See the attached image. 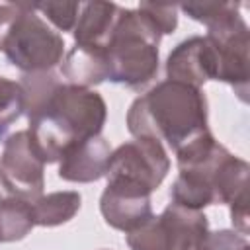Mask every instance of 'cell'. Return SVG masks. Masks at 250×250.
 Returning a JSON list of instances; mask_svg holds the SVG:
<instances>
[{
    "label": "cell",
    "mask_w": 250,
    "mask_h": 250,
    "mask_svg": "<svg viewBox=\"0 0 250 250\" xmlns=\"http://www.w3.org/2000/svg\"><path fill=\"white\" fill-rule=\"evenodd\" d=\"M150 193L152 191L141 184L123 178H107L100 197V213L111 229L127 234L154 215Z\"/></svg>",
    "instance_id": "cell-9"
},
{
    "label": "cell",
    "mask_w": 250,
    "mask_h": 250,
    "mask_svg": "<svg viewBox=\"0 0 250 250\" xmlns=\"http://www.w3.org/2000/svg\"><path fill=\"white\" fill-rule=\"evenodd\" d=\"M23 113V90L20 82L0 76V137L20 119Z\"/></svg>",
    "instance_id": "cell-17"
},
{
    "label": "cell",
    "mask_w": 250,
    "mask_h": 250,
    "mask_svg": "<svg viewBox=\"0 0 250 250\" xmlns=\"http://www.w3.org/2000/svg\"><path fill=\"white\" fill-rule=\"evenodd\" d=\"M207 115V98L201 88L166 78L131 104L127 129L135 139H152L178 152L209 133Z\"/></svg>",
    "instance_id": "cell-1"
},
{
    "label": "cell",
    "mask_w": 250,
    "mask_h": 250,
    "mask_svg": "<svg viewBox=\"0 0 250 250\" xmlns=\"http://www.w3.org/2000/svg\"><path fill=\"white\" fill-rule=\"evenodd\" d=\"M203 250H250L248 238L236 230L221 229V230H209Z\"/></svg>",
    "instance_id": "cell-21"
},
{
    "label": "cell",
    "mask_w": 250,
    "mask_h": 250,
    "mask_svg": "<svg viewBox=\"0 0 250 250\" xmlns=\"http://www.w3.org/2000/svg\"><path fill=\"white\" fill-rule=\"evenodd\" d=\"M111 156L109 143L98 135L72 145L59 160V178L74 184H90L105 176Z\"/></svg>",
    "instance_id": "cell-11"
},
{
    "label": "cell",
    "mask_w": 250,
    "mask_h": 250,
    "mask_svg": "<svg viewBox=\"0 0 250 250\" xmlns=\"http://www.w3.org/2000/svg\"><path fill=\"white\" fill-rule=\"evenodd\" d=\"M61 84L62 80L53 70L23 74L20 80V86L23 90V113L29 117L37 109H41Z\"/></svg>",
    "instance_id": "cell-16"
},
{
    "label": "cell",
    "mask_w": 250,
    "mask_h": 250,
    "mask_svg": "<svg viewBox=\"0 0 250 250\" xmlns=\"http://www.w3.org/2000/svg\"><path fill=\"white\" fill-rule=\"evenodd\" d=\"M215 53V80L227 82L234 88V94L240 102H248V49H250V33L242 14H234L225 21L207 29L205 35Z\"/></svg>",
    "instance_id": "cell-7"
},
{
    "label": "cell",
    "mask_w": 250,
    "mask_h": 250,
    "mask_svg": "<svg viewBox=\"0 0 250 250\" xmlns=\"http://www.w3.org/2000/svg\"><path fill=\"white\" fill-rule=\"evenodd\" d=\"M107 105L100 92L62 82L41 109L27 117V137L43 164L59 162L76 143L102 135Z\"/></svg>",
    "instance_id": "cell-2"
},
{
    "label": "cell",
    "mask_w": 250,
    "mask_h": 250,
    "mask_svg": "<svg viewBox=\"0 0 250 250\" xmlns=\"http://www.w3.org/2000/svg\"><path fill=\"white\" fill-rule=\"evenodd\" d=\"M33 219L39 227H59L74 219L80 211L82 197L78 191H51L47 195L37 197L33 203Z\"/></svg>",
    "instance_id": "cell-14"
},
{
    "label": "cell",
    "mask_w": 250,
    "mask_h": 250,
    "mask_svg": "<svg viewBox=\"0 0 250 250\" xmlns=\"http://www.w3.org/2000/svg\"><path fill=\"white\" fill-rule=\"evenodd\" d=\"M20 12L8 33L2 53L8 62L27 72L53 70L64 57V41L59 31H55L29 2H18Z\"/></svg>",
    "instance_id": "cell-4"
},
{
    "label": "cell",
    "mask_w": 250,
    "mask_h": 250,
    "mask_svg": "<svg viewBox=\"0 0 250 250\" xmlns=\"http://www.w3.org/2000/svg\"><path fill=\"white\" fill-rule=\"evenodd\" d=\"M178 8L191 20L203 23L207 29L240 12L238 2H188Z\"/></svg>",
    "instance_id": "cell-18"
},
{
    "label": "cell",
    "mask_w": 250,
    "mask_h": 250,
    "mask_svg": "<svg viewBox=\"0 0 250 250\" xmlns=\"http://www.w3.org/2000/svg\"><path fill=\"white\" fill-rule=\"evenodd\" d=\"M18 12H20L18 2L16 4H0V51L4 49V43H6L8 33L18 18Z\"/></svg>",
    "instance_id": "cell-22"
},
{
    "label": "cell",
    "mask_w": 250,
    "mask_h": 250,
    "mask_svg": "<svg viewBox=\"0 0 250 250\" xmlns=\"http://www.w3.org/2000/svg\"><path fill=\"white\" fill-rule=\"evenodd\" d=\"M33 201L2 199L0 201V242H18L35 227Z\"/></svg>",
    "instance_id": "cell-15"
},
{
    "label": "cell",
    "mask_w": 250,
    "mask_h": 250,
    "mask_svg": "<svg viewBox=\"0 0 250 250\" xmlns=\"http://www.w3.org/2000/svg\"><path fill=\"white\" fill-rule=\"evenodd\" d=\"M209 234V221L203 211L168 203L160 215L127 232L131 250H203Z\"/></svg>",
    "instance_id": "cell-5"
},
{
    "label": "cell",
    "mask_w": 250,
    "mask_h": 250,
    "mask_svg": "<svg viewBox=\"0 0 250 250\" xmlns=\"http://www.w3.org/2000/svg\"><path fill=\"white\" fill-rule=\"evenodd\" d=\"M61 74L70 86L92 88L107 80V57L105 49L74 45L61 64Z\"/></svg>",
    "instance_id": "cell-13"
},
{
    "label": "cell",
    "mask_w": 250,
    "mask_h": 250,
    "mask_svg": "<svg viewBox=\"0 0 250 250\" xmlns=\"http://www.w3.org/2000/svg\"><path fill=\"white\" fill-rule=\"evenodd\" d=\"M45 164L35 154L27 131H16L2 141L0 154V201H35L43 195Z\"/></svg>",
    "instance_id": "cell-6"
},
{
    "label": "cell",
    "mask_w": 250,
    "mask_h": 250,
    "mask_svg": "<svg viewBox=\"0 0 250 250\" xmlns=\"http://www.w3.org/2000/svg\"><path fill=\"white\" fill-rule=\"evenodd\" d=\"M170 170L166 148L152 139H135L111 150L105 178H123L154 191Z\"/></svg>",
    "instance_id": "cell-8"
},
{
    "label": "cell",
    "mask_w": 250,
    "mask_h": 250,
    "mask_svg": "<svg viewBox=\"0 0 250 250\" xmlns=\"http://www.w3.org/2000/svg\"><path fill=\"white\" fill-rule=\"evenodd\" d=\"M162 33L139 8H121L113 35L105 47L107 80L143 90L158 74Z\"/></svg>",
    "instance_id": "cell-3"
},
{
    "label": "cell",
    "mask_w": 250,
    "mask_h": 250,
    "mask_svg": "<svg viewBox=\"0 0 250 250\" xmlns=\"http://www.w3.org/2000/svg\"><path fill=\"white\" fill-rule=\"evenodd\" d=\"M119 14H121V6L113 4V2L82 4L78 21L72 29L74 45L105 49L113 35Z\"/></svg>",
    "instance_id": "cell-12"
},
{
    "label": "cell",
    "mask_w": 250,
    "mask_h": 250,
    "mask_svg": "<svg viewBox=\"0 0 250 250\" xmlns=\"http://www.w3.org/2000/svg\"><path fill=\"white\" fill-rule=\"evenodd\" d=\"M29 4L39 16H45L59 31H72L76 21H78L80 10H82L80 2H53V0H47V2H29Z\"/></svg>",
    "instance_id": "cell-19"
},
{
    "label": "cell",
    "mask_w": 250,
    "mask_h": 250,
    "mask_svg": "<svg viewBox=\"0 0 250 250\" xmlns=\"http://www.w3.org/2000/svg\"><path fill=\"white\" fill-rule=\"evenodd\" d=\"M141 12H145L150 21L158 27L162 35H170L178 27V6L174 4H154V2H141L137 6Z\"/></svg>",
    "instance_id": "cell-20"
},
{
    "label": "cell",
    "mask_w": 250,
    "mask_h": 250,
    "mask_svg": "<svg viewBox=\"0 0 250 250\" xmlns=\"http://www.w3.org/2000/svg\"><path fill=\"white\" fill-rule=\"evenodd\" d=\"M215 53L205 35H191L180 41L166 59V78L193 88L215 80Z\"/></svg>",
    "instance_id": "cell-10"
}]
</instances>
